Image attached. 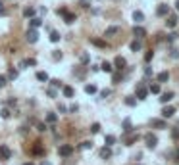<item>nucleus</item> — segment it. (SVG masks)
<instances>
[{"mask_svg": "<svg viewBox=\"0 0 179 165\" xmlns=\"http://www.w3.org/2000/svg\"><path fill=\"white\" fill-rule=\"evenodd\" d=\"M0 16H6V8H4L2 2H0Z\"/></svg>", "mask_w": 179, "mask_h": 165, "instance_id": "obj_47", "label": "nucleus"}, {"mask_svg": "<svg viewBox=\"0 0 179 165\" xmlns=\"http://www.w3.org/2000/svg\"><path fill=\"white\" fill-rule=\"evenodd\" d=\"M129 48H131L133 52H139V50H141V42H139V40H133L131 44H129Z\"/></svg>", "mask_w": 179, "mask_h": 165, "instance_id": "obj_28", "label": "nucleus"}, {"mask_svg": "<svg viewBox=\"0 0 179 165\" xmlns=\"http://www.w3.org/2000/svg\"><path fill=\"white\" fill-rule=\"evenodd\" d=\"M172 136H173V140H179V127L172 131Z\"/></svg>", "mask_w": 179, "mask_h": 165, "instance_id": "obj_41", "label": "nucleus"}, {"mask_svg": "<svg viewBox=\"0 0 179 165\" xmlns=\"http://www.w3.org/2000/svg\"><path fill=\"white\" fill-rule=\"evenodd\" d=\"M100 96H102V98H106V96H110V90H102V92H100Z\"/></svg>", "mask_w": 179, "mask_h": 165, "instance_id": "obj_50", "label": "nucleus"}, {"mask_svg": "<svg viewBox=\"0 0 179 165\" xmlns=\"http://www.w3.org/2000/svg\"><path fill=\"white\" fill-rule=\"evenodd\" d=\"M137 138H139L137 135H133L131 138H127V144H133V142H137Z\"/></svg>", "mask_w": 179, "mask_h": 165, "instance_id": "obj_45", "label": "nucleus"}, {"mask_svg": "<svg viewBox=\"0 0 179 165\" xmlns=\"http://www.w3.org/2000/svg\"><path fill=\"white\" fill-rule=\"evenodd\" d=\"M42 25V19L41 17H31V21H29V27H33V29H39Z\"/></svg>", "mask_w": 179, "mask_h": 165, "instance_id": "obj_11", "label": "nucleus"}, {"mask_svg": "<svg viewBox=\"0 0 179 165\" xmlns=\"http://www.w3.org/2000/svg\"><path fill=\"white\" fill-rule=\"evenodd\" d=\"M91 42H93L94 46H98V48H106L108 46V42L106 40H100V39H91Z\"/></svg>", "mask_w": 179, "mask_h": 165, "instance_id": "obj_16", "label": "nucleus"}, {"mask_svg": "<svg viewBox=\"0 0 179 165\" xmlns=\"http://www.w3.org/2000/svg\"><path fill=\"white\" fill-rule=\"evenodd\" d=\"M93 148V142L91 140H85V142H81L79 144V150H91Z\"/></svg>", "mask_w": 179, "mask_h": 165, "instance_id": "obj_21", "label": "nucleus"}, {"mask_svg": "<svg viewBox=\"0 0 179 165\" xmlns=\"http://www.w3.org/2000/svg\"><path fill=\"white\" fill-rule=\"evenodd\" d=\"M98 131H100V123H93V125H91V133H93V135H96Z\"/></svg>", "mask_w": 179, "mask_h": 165, "instance_id": "obj_36", "label": "nucleus"}, {"mask_svg": "<svg viewBox=\"0 0 179 165\" xmlns=\"http://www.w3.org/2000/svg\"><path fill=\"white\" fill-rule=\"evenodd\" d=\"M62 90H64V96H68V98H71V96L75 94V90L71 89V86H64V89H62Z\"/></svg>", "mask_w": 179, "mask_h": 165, "instance_id": "obj_24", "label": "nucleus"}, {"mask_svg": "<svg viewBox=\"0 0 179 165\" xmlns=\"http://www.w3.org/2000/svg\"><path fill=\"white\" fill-rule=\"evenodd\" d=\"M89 62V54H81V63H87Z\"/></svg>", "mask_w": 179, "mask_h": 165, "instance_id": "obj_46", "label": "nucleus"}, {"mask_svg": "<svg viewBox=\"0 0 179 165\" xmlns=\"http://www.w3.org/2000/svg\"><path fill=\"white\" fill-rule=\"evenodd\" d=\"M175 113V108L173 106H166L164 109H162V117H172Z\"/></svg>", "mask_w": 179, "mask_h": 165, "instance_id": "obj_10", "label": "nucleus"}, {"mask_svg": "<svg viewBox=\"0 0 179 165\" xmlns=\"http://www.w3.org/2000/svg\"><path fill=\"white\" fill-rule=\"evenodd\" d=\"M125 104H127L129 108H133V106L137 104V100H135V98H133V96H127V98H125Z\"/></svg>", "mask_w": 179, "mask_h": 165, "instance_id": "obj_34", "label": "nucleus"}, {"mask_svg": "<svg viewBox=\"0 0 179 165\" xmlns=\"http://www.w3.org/2000/svg\"><path fill=\"white\" fill-rule=\"evenodd\" d=\"M150 125L156 127V129H166V121H164V119H152Z\"/></svg>", "mask_w": 179, "mask_h": 165, "instance_id": "obj_12", "label": "nucleus"}, {"mask_svg": "<svg viewBox=\"0 0 179 165\" xmlns=\"http://www.w3.org/2000/svg\"><path fill=\"white\" fill-rule=\"evenodd\" d=\"M37 79H39V81H48V75L44 73V71H39V73H37Z\"/></svg>", "mask_w": 179, "mask_h": 165, "instance_id": "obj_35", "label": "nucleus"}, {"mask_svg": "<svg viewBox=\"0 0 179 165\" xmlns=\"http://www.w3.org/2000/svg\"><path fill=\"white\" fill-rule=\"evenodd\" d=\"M25 39H27V42H31V44H35V42L39 40V29H29L27 31V35H25Z\"/></svg>", "mask_w": 179, "mask_h": 165, "instance_id": "obj_1", "label": "nucleus"}, {"mask_svg": "<svg viewBox=\"0 0 179 165\" xmlns=\"http://www.w3.org/2000/svg\"><path fill=\"white\" fill-rule=\"evenodd\" d=\"M41 165H50V163L48 161H41Z\"/></svg>", "mask_w": 179, "mask_h": 165, "instance_id": "obj_52", "label": "nucleus"}, {"mask_svg": "<svg viewBox=\"0 0 179 165\" xmlns=\"http://www.w3.org/2000/svg\"><path fill=\"white\" fill-rule=\"evenodd\" d=\"M8 79H17V69H8Z\"/></svg>", "mask_w": 179, "mask_h": 165, "instance_id": "obj_32", "label": "nucleus"}, {"mask_svg": "<svg viewBox=\"0 0 179 165\" xmlns=\"http://www.w3.org/2000/svg\"><path fill=\"white\" fill-rule=\"evenodd\" d=\"M175 10H177V12H179V0H177V2H175Z\"/></svg>", "mask_w": 179, "mask_h": 165, "instance_id": "obj_51", "label": "nucleus"}, {"mask_svg": "<svg viewBox=\"0 0 179 165\" xmlns=\"http://www.w3.org/2000/svg\"><path fill=\"white\" fill-rule=\"evenodd\" d=\"M52 86H56V89H60V86H62V81H58V79H54V81H52Z\"/></svg>", "mask_w": 179, "mask_h": 165, "instance_id": "obj_44", "label": "nucleus"}, {"mask_svg": "<svg viewBox=\"0 0 179 165\" xmlns=\"http://www.w3.org/2000/svg\"><path fill=\"white\" fill-rule=\"evenodd\" d=\"M123 77H121V73H114V83H119Z\"/></svg>", "mask_w": 179, "mask_h": 165, "instance_id": "obj_43", "label": "nucleus"}, {"mask_svg": "<svg viewBox=\"0 0 179 165\" xmlns=\"http://www.w3.org/2000/svg\"><path fill=\"white\" fill-rule=\"evenodd\" d=\"M152 56H154V52H152V50H148L147 54H144V62H147V63H148V62L152 60Z\"/></svg>", "mask_w": 179, "mask_h": 165, "instance_id": "obj_37", "label": "nucleus"}, {"mask_svg": "<svg viewBox=\"0 0 179 165\" xmlns=\"http://www.w3.org/2000/svg\"><path fill=\"white\" fill-rule=\"evenodd\" d=\"M148 92L158 94V92H160V85H150V86H148Z\"/></svg>", "mask_w": 179, "mask_h": 165, "instance_id": "obj_31", "label": "nucleus"}, {"mask_svg": "<svg viewBox=\"0 0 179 165\" xmlns=\"http://www.w3.org/2000/svg\"><path fill=\"white\" fill-rule=\"evenodd\" d=\"M172 98H173V92H164L162 98H160V102H162V104H167V102L172 100Z\"/></svg>", "mask_w": 179, "mask_h": 165, "instance_id": "obj_19", "label": "nucleus"}, {"mask_svg": "<svg viewBox=\"0 0 179 165\" xmlns=\"http://www.w3.org/2000/svg\"><path fill=\"white\" fill-rule=\"evenodd\" d=\"M48 96H50V98H56V90H54V89H50V90H48Z\"/></svg>", "mask_w": 179, "mask_h": 165, "instance_id": "obj_49", "label": "nucleus"}, {"mask_svg": "<svg viewBox=\"0 0 179 165\" xmlns=\"http://www.w3.org/2000/svg\"><path fill=\"white\" fill-rule=\"evenodd\" d=\"M37 131L44 133V131H46V125H44V123H37Z\"/></svg>", "mask_w": 179, "mask_h": 165, "instance_id": "obj_42", "label": "nucleus"}, {"mask_svg": "<svg viewBox=\"0 0 179 165\" xmlns=\"http://www.w3.org/2000/svg\"><path fill=\"white\" fill-rule=\"evenodd\" d=\"M147 96H148V89H147L143 83H139V85H137V98H139V100H144Z\"/></svg>", "mask_w": 179, "mask_h": 165, "instance_id": "obj_3", "label": "nucleus"}, {"mask_svg": "<svg viewBox=\"0 0 179 165\" xmlns=\"http://www.w3.org/2000/svg\"><path fill=\"white\" fill-rule=\"evenodd\" d=\"M114 65H116V69H125V58H121V56H118L116 60H114Z\"/></svg>", "mask_w": 179, "mask_h": 165, "instance_id": "obj_9", "label": "nucleus"}, {"mask_svg": "<svg viewBox=\"0 0 179 165\" xmlns=\"http://www.w3.org/2000/svg\"><path fill=\"white\" fill-rule=\"evenodd\" d=\"M144 142H147V148L154 150V148H156V144H158V138H156L152 133H148V135H144Z\"/></svg>", "mask_w": 179, "mask_h": 165, "instance_id": "obj_2", "label": "nucleus"}, {"mask_svg": "<svg viewBox=\"0 0 179 165\" xmlns=\"http://www.w3.org/2000/svg\"><path fill=\"white\" fill-rule=\"evenodd\" d=\"M175 156H177V161H179V148H177V152H175Z\"/></svg>", "mask_w": 179, "mask_h": 165, "instance_id": "obj_53", "label": "nucleus"}, {"mask_svg": "<svg viewBox=\"0 0 179 165\" xmlns=\"http://www.w3.org/2000/svg\"><path fill=\"white\" fill-rule=\"evenodd\" d=\"M79 6H83V8H89V0H81V2H79Z\"/></svg>", "mask_w": 179, "mask_h": 165, "instance_id": "obj_48", "label": "nucleus"}, {"mask_svg": "<svg viewBox=\"0 0 179 165\" xmlns=\"http://www.w3.org/2000/svg\"><path fill=\"white\" fill-rule=\"evenodd\" d=\"M112 144H116V136L114 135H108L106 136V146H112Z\"/></svg>", "mask_w": 179, "mask_h": 165, "instance_id": "obj_33", "label": "nucleus"}, {"mask_svg": "<svg viewBox=\"0 0 179 165\" xmlns=\"http://www.w3.org/2000/svg\"><path fill=\"white\" fill-rule=\"evenodd\" d=\"M133 19H135L137 23H141V21L144 19V14L143 12H133Z\"/></svg>", "mask_w": 179, "mask_h": 165, "instance_id": "obj_26", "label": "nucleus"}, {"mask_svg": "<svg viewBox=\"0 0 179 165\" xmlns=\"http://www.w3.org/2000/svg\"><path fill=\"white\" fill-rule=\"evenodd\" d=\"M23 16H25V17H33V16H35V8H31V6H27V8L23 10Z\"/></svg>", "mask_w": 179, "mask_h": 165, "instance_id": "obj_22", "label": "nucleus"}, {"mask_svg": "<svg viewBox=\"0 0 179 165\" xmlns=\"http://www.w3.org/2000/svg\"><path fill=\"white\" fill-rule=\"evenodd\" d=\"M123 131L125 133H131L133 127H131V119H123Z\"/></svg>", "mask_w": 179, "mask_h": 165, "instance_id": "obj_25", "label": "nucleus"}, {"mask_svg": "<svg viewBox=\"0 0 179 165\" xmlns=\"http://www.w3.org/2000/svg\"><path fill=\"white\" fill-rule=\"evenodd\" d=\"M75 19H77V16L71 14V12H65V14H64V21H65V23H73Z\"/></svg>", "mask_w": 179, "mask_h": 165, "instance_id": "obj_15", "label": "nucleus"}, {"mask_svg": "<svg viewBox=\"0 0 179 165\" xmlns=\"http://www.w3.org/2000/svg\"><path fill=\"white\" fill-rule=\"evenodd\" d=\"M85 92H87V94H94V92H96V86H94V85H87V86H85Z\"/></svg>", "mask_w": 179, "mask_h": 165, "instance_id": "obj_30", "label": "nucleus"}, {"mask_svg": "<svg viewBox=\"0 0 179 165\" xmlns=\"http://www.w3.org/2000/svg\"><path fill=\"white\" fill-rule=\"evenodd\" d=\"M0 115H2L4 119H8V117H10V109H8V108H4L2 112H0Z\"/></svg>", "mask_w": 179, "mask_h": 165, "instance_id": "obj_39", "label": "nucleus"}, {"mask_svg": "<svg viewBox=\"0 0 179 165\" xmlns=\"http://www.w3.org/2000/svg\"><path fill=\"white\" fill-rule=\"evenodd\" d=\"M33 156H44V148L42 146H39V142H37V146H33Z\"/></svg>", "mask_w": 179, "mask_h": 165, "instance_id": "obj_17", "label": "nucleus"}, {"mask_svg": "<svg viewBox=\"0 0 179 165\" xmlns=\"http://www.w3.org/2000/svg\"><path fill=\"white\" fill-rule=\"evenodd\" d=\"M31 65H37V62L33 60V58H27V60H21L19 67H31Z\"/></svg>", "mask_w": 179, "mask_h": 165, "instance_id": "obj_13", "label": "nucleus"}, {"mask_svg": "<svg viewBox=\"0 0 179 165\" xmlns=\"http://www.w3.org/2000/svg\"><path fill=\"white\" fill-rule=\"evenodd\" d=\"M133 35H135L137 39H143V37H147V31H144L141 25H135L133 27Z\"/></svg>", "mask_w": 179, "mask_h": 165, "instance_id": "obj_7", "label": "nucleus"}, {"mask_svg": "<svg viewBox=\"0 0 179 165\" xmlns=\"http://www.w3.org/2000/svg\"><path fill=\"white\" fill-rule=\"evenodd\" d=\"M60 40V33L58 31H50V42H58Z\"/></svg>", "mask_w": 179, "mask_h": 165, "instance_id": "obj_27", "label": "nucleus"}, {"mask_svg": "<svg viewBox=\"0 0 179 165\" xmlns=\"http://www.w3.org/2000/svg\"><path fill=\"white\" fill-rule=\"evenodd\" d=\"M100 69H102V71H106V73H112V63H108V62H102V65H100Z\"/></svg>", "mask_w": 179, "mask_h": 165, "instance_id": "obj_29", "label": "nucleus"}, {"mask_svg": "<svg viewBox=\"0 0 179 165\" xmlns=\"http://www.w3.org/2000/svg\"><path fill=\"white\" fill-rule=\"evenodd\" d=\"M6 83H8V77L0 75V89H4V86H6Z\"/></svg>", "mask_w": 179, "mask_h": 165, "instance_id": "obj_38", "label": "nucleus"}, {"mask_svg": "<svg viewBox=\"0 0 179 165\" xmlns=\"http://www.w3.org/2000/svg\"><path fill=\"white\" fill-rule=\"evenodd\" d=\"M10 158H12V150H10L8 146H0V161L10 159Z\"/></svg>", "mask_w": 179, "mask_h": 165, "instance_id": "obj_5", "label": "nucleus"}, {"mask_svg": "<svg viewBox=\"0 0 179 165\" xmlns=\"http://www.w3.org/2000/svg\"><path fill=\"white\" fill-rule=\"evenodd\" d=\"M98 156L102 158V159H110V158H112V150H110V146H104V148H100Z\"/></svg>", "mask_w": 179, "mask_h": 165, "instance_id": "obj_6", "label": "nucleus"}, {"mask_svg": "<svg viewBox=\"0 0 179 165\" xmlns=\"http://www.w3.org/2000/svg\"><path fill=\"white\" fill-rule=\"evenodd\" d=\"M56 121H58V115H56L54 112H50V113H46V123H56Z\"/></svg>", "mask_w": 179, "mask_h": 165, "instance_id": "obj_20", "label": "nucleus"}, {"mask_svg": "<svg viewBox=\"0 0 179 165\" xmlns=\"http://www.w3.org/2000/svg\"><path fill=\"white\" fill-rule=\"evenodd\" d=\"M58 154H60L62 158H70L71 154H73V148H71V146H68V144H64V146H60Z\"/></svg>", "mask_w": 179, "mask_h": 165, "instance_id": "obj_4", "label": "nucleus"}, {"mask_svg": "<svg viewBox=\"0 0 179 165\" xmlns=\"http://www.w3.org/2000/svg\"><path fill=\"white\" fill-rule=\"evenodd\" d=\"M54 60H56V62L62 60V52H60V50H54Z\"/></svg>", "mask_w": 179, "mask_h": 165, "instance_id": "obj_40", "label": "nucleus"}, {"mask_svg": "<svg viewBox=\"0 0 179 165\" xmlns=\"http://www.w3.org/2000/svg\"><path fill=\"white\" fill-rule=\"evenodd\" d=\"M156 14H158L160 17L167 16V14H170V6H167V4H160V6H158V10H156Z\"/></svg>", "mask_w": 179, "mask_h": 165, "instance_id": "obj_8", "label": "nucleus"}, {"mask_svg": "<svg viewBox=\"0 0 179 165\" xmlns=\"http://www.w3.org/2000/svg\"><path fill=\"white\" fill-rule=\"evenodd\" d=\"M118 31H119V27H116V25H114V27H108V29H106V33H104V35H106V37H112V35H116Z\"/></svg>", "mask_w": 179, "mask_h": 165, "instance_id": "obj_23", "label": "nucleus"}, {"mask_svg": "<svg viewBox=\"0 0 179 165\" xmlns=\"http://www.w3.org/2000/svg\"><path fill=\"white\" fill-rule=\"evenodd\" d=\"M23 165H35V163H31V161H27V163H23Z\"/></svg>", "mask_w": 179, "mask_h": 165, "instance_id": "obj_54", "label": "nucleus"}, {"mask_svg": "<svg viewBox=\"0 0 179 165\" xmlns=\"http://www.w3.org/2000/svg\"><path fill=\"white\" fill-rule=\"evenodd\" d=\"M166 23H167V27H170V29H173V27L177 25V16H175V14H172L170 17H167V21H166Z\"/></svg>", "mask_w": 179, "mask_h": 165, "instance_id": "obj_14", "label": "nucleus"}, {"mask_svg": "<svg viewBox=\"0 0 179 165\" xmlns=\"http://www.w3.org/2000/svg\"><path fill=\"white\" fill-rule=\"evenodd\" d=\"M156 79H158V83H166L167 79H170V73H167V71H162V73H158V77H156Z\"/></svg>", "mask_w": 179, "mask_h": 165, "instance_id": "obj_18", "label": "nucleus"}]
</instances>
